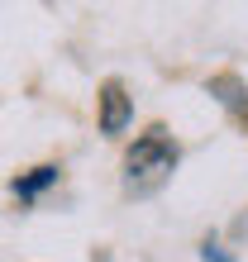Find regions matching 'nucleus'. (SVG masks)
I'll use <instances>...</instances> for the list:
<instances>
[{
	"label": "nucleus",
	"instance_id": "obj_1",
	"mask_svg": "<svg viewBox=\"0 0 248 262\" xmlns=\"http://www.w3.org/2000/svg\"><path fill=\"white\" fill-rule=\"evenodd\" d=\"M177 143L167 129H148L143 138H134V148L124 152V191L129 195H153L167 177L177 172Z\"/></svg>",
	"mask_w": 248,
	"mask_h": 262
},
{
	"label": "nucleus",
	"instance_id": "obj_2",
	"mask_svg": "<svg viewBox=\"0 0 248 262\" xmlns=\"http://www.w3.org/2000/svg\"><path fill=\"white\" fill-rule=\"evenodd\" d=\"M129 119H134V96L119 81H105L100 86V134L115 138V134L129 129Z\"/></svg>",
	"mask_w": 248,
	"mask_h": 262
},
{
	"label": "nucleus",
	"instance_id": "obj_3",
	"mask_svg": "<svg viewBox=\"0 0 248 262\" xmlns=\"http://www.w3.org/2000/svg\"><path fill=\"white\" fill-rule=\"evenodd\" d=\"M53 181H57V167H34V177H19V181H14V195H19V200H34L43 186H53Z\"/></svg>",
	"mask_w": 248,
	"mask_h": 262
}]
</instances>
